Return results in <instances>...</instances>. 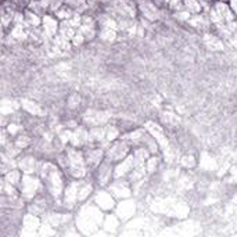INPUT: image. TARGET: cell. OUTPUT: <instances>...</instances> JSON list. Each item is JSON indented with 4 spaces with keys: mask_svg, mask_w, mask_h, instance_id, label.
Masks as SVG:
<instances>
[{
    "mask_svg": "<svg viewBox=\"0 0 237 237\" xmlns=\"http://www.w3.org/2000/svg\"><path fill=\"white\" fill-rule=\"evenodd\" d=\"M101 223L103 212L97 205H85L79 209V215L76 216V225L82 230V233H92Z\"/></svg>",
    "mask_w": 237,
    "mask_h": 237,
    "instance_id": "1",
    "label": "cell"
},
{
    "mask_svg": "<svg viewBox=\"0 0 237 237\" xmlns=\"http://www.w3.org/2000/svg\"><path fill=\"white\" fill-rule=\"evenodd\" d=\"M132 153V146L130 143L126 140V139H122L121 140H114V142L110 143V146L105 150V160L115 165L119 161H122L123 158H126L129 154Z\"/></svg>",
    "mask_w": 237,
    "mask_h": 237,
    "instance_id": "2",
    "label": "cell"
},
{
    "mask_svg": "<svg viewBox=\"0 0 237 237\" xmlns=\"http://www.w3.org/2000/svg\"><path fill=\"white\" fill-rule=\"evenodd\" d=\"M92 175H93V183L99 184L101 187L108 186L112 182V178H114V164L104 160L97 168L93 169Z\"/></svg>",
    "mask_w": 237,
    "mask_h": 237,
    "instance_id": "3",
    "label": "cell"
},
{
    "mask_svg": "<svg viewBox=\"0 0 237 237\" xmlns=\"http://www.w3.org/2000/svg\"><path fill=\"white\" fill-rule=\"evenodd\" d=\"M108 190L111 191V194L117 198H128L130 196V193L133 191V189L130 187V182L125 180V179H115L108 184Z\"/></svg>",
    "mask_w": 237,
    "mask_h": 237,
    "instance_id": "4",
    "label": "cell"
},
{
    "mask_svg": "<svg viewBox=\"0 0 237 237\" xmlns=\"http://www.w3.org/2000/svg\"><path fill=\"white\" fill-rule=\"evenodd\" d=\"M60 22L61 21L51 13H47L42 17V29L49 39H51L53 36H56L57 33H58Z\"/></svg>",
    "mask_w": 237,
    "mask_h": 237,
    "instance_id": "5",
    "label": "cell"
},
{
    "mask_svg": "<svg viewBox=\"0 0 237 237\" xmlns=\"http://www.w3.org/2000/svg\"><path fill=\"white\" fill-rule=\"evenodd\" d=\"M114 198L115 197L111 194L110 190H99L94 196V202L101 211H112L115 208V200Z\"/></svg>",
    "mask_w": 237,
    "mask_h": 237,
    "instance_id": "6",
    "label": "cell"
},
{
    "mask_svg": "<svg viewBox=\"0 0 237 237\" xmlns=\"http://www.w3.org/2000/svg\"><path fill=\"white\" fill-rule=\"evenodd\" d=\"M135 211H136L135 202L126 200V198H125L123 202H121V204L117 207V214H118L119 219H123V221H126V219H129V218L133 216Z\"/></svg>",
    "mask_w": 237,
    "mask_h": 237,
    "instance_id": "7",
    "label": "cell"
},
{
    "mask_svg": "<svg viewBox=\"0 0 237 237\" xmlns=\"http://www.w3.org/2000/svg\"><path fill=\"white\" fill-rule=\"evenodd\" d=\"M93 182L89 180H81L78 182V202H83L89 198V196L93 193Z\"/></svg>",
    "mask_w": 237,
    "mask_h": 237,
    "instance_id": "8",
    "label": "cell"
},
{
    "mask_svg": "<svg viewBox=\"0 0 237 237\" xmlns=\"http://www.w3.org/2000/svg\"><path fill=\"white\" fill-rule=\"evenodd\" d=\"M24 15H25V24L29 26L31 29L33 28H40L42 26V15L36 14L35 11L29 10L28 7L24 8Z\"/></svg>",
    "mask_w": 237,
    "mask_h": 237,
    "instance_id": "9",
    "label": "cell"
},
{
    "mask_svg": "<svg viewBox=\"0 0 237 237\" xmlns=\"http://www.w3.org/2000/svg\"><path fill=\"white\" fill-rule=\"evenodd\" d=\"M2 178H4V179H6V182H8L10 184L15 186V187H20L21 180H22V178H24V172L21 171L18 166H17V168L10 169V171L7 172L6 175H3Z\"/></svg>",
    "mask_w": 237,
    "mask_h": 237,
    "instance_id": "10",
    "label": "cell"
},
{
    "mask_svg": "<svg viewBox=\"0 0 237 237\" xmlns=\"http://www.w3.org/2000/svg\"><path fill=\"white\" fill-rule=\"evenodd\" d=\"M75 13H76V11L74 10L72 7H69L68 4L64 3L63 6H60L58 8H57L54 13H51V14H54V15H56L60 21H65V20H69V18H71V17H72Z\"/></svg>",
    "mask_w": 237,
    "mask_h": 237,
    "instance_id": "11",
    "label": "cell"
},
{
    "mask_svg": "<svg viewBox=\"0 0 237 237\" xmlns=\"http://www.w3.org/2000/svg\"><path fill=\"white\" fill-rule=\"evenodd\" d=\"M103 226L105 230H115L117 227L119 226V216H115L112 214H107L103 221Z\"/></svg>",
    "mask_w": 237,
    "mask_h": 237,
    "instance_id": "12",
    "label": "cell"
},
{
    "mask_svg": "<svg viewBox=\"0 0 237 237\" xmlns=\"http://www.w3.org/2000/svg\"><path fill=\"white\" fill-rule=\"evenodd\" d=\"M183 7L190 14H198L201 11H204L198 0H183Z\"/></svg>",
    "mask_w": 237,
    "mask_h": 237,
    "instance_id": "13",
    "label": "cell"
},
{
    "mask_svg": "<svg viewBox=\"0 0 237 237\" xmlns=\"http://www.w3.org/2000/svg\"><path fill=\"white\" fill-rule=\"evenodd\" d=\"M158 162H160V160L155 157V154L150 155V158H148L147 161H146V169H147V173L148 175L154 173V172L158 169Z\"/></svg>",
    "mask_w": 237,
    "mask_h": 237,
    "instance_id": "14",
    "label": "cell"
},
{
    "mask_svg": "<svg viewBox=\"0 0 237 237\" xmlns=\"http://www.w3.org/2000/svg\"><path fill=\"white\" fill-rule=\"evenodd\" d=\"M71 43H72L74 47H79V46H82V44H85V43H86L85 35H83V33L78 29V31H76V33H75V36L71 39Z\"/></svg>",
    "mask_w": 237,
    "mask_h": 237,
    "instance_id": "15",
    "label": "cell"
},
{
    "mask_svg": "<svg viewBox=\"0 0 237 237\" xmlns=\"http://www.w3.org/2000/svg\"><path fill=\"white\" fill-rule=\"evenodd\" d=\"M182 7H183V0H168V10H171L172 13L180 10Z\"/></svg>",
    "mask_w": 237,
    "mask_h": 237,
    "instance_id": "16",
    "label": "cell"
}]
</instances>
